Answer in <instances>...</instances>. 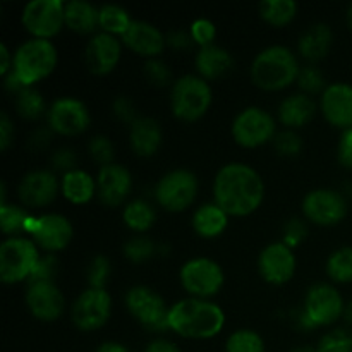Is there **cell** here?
I'll return each instance as SVG.
<instances>
[{
	"mask_svg": "<svg viewBox=\"0 0 352 352\" xmlns=\"http://www.w3.org/2000/svg\"><path fill=\"white\" fill-rule=\"evenodd\" d=\"M96 352H129V349L119 342H103Z\"/></svg>",
	"mask_w": 352,
	"mask_h": 352,
	"instance_id": "6f0895ef",
	"label": "cell"
},
{
	"mask_svg": "<svg viewBox=\"0 0 352 352\" xmlns=\"http://www.w3.org/2000/svg\"><path fill=\"white\" fill-rule=\"evenodd\" d=\"M120 41L124 47L148 60L158 58V55H162V52L167 47V38L164 36V33L146 21H133Z\"/></svg>",
	"mask_w": 352,
	"mask_h": 352,
	"instance_id": "603a6c76",
	"label": "cell"
},
{
	"mask_svg": "<svg viewBox=\"0 0 352 352\" xmlns=\"http://www.w3.org/2000/svg\"><path fill=\"white\" fill-rule=\"evenodd\" d=\"M76 164H78V157L69 148H60V150H57L52 155V167H54V170L67 174V172H72L78 168Z\"/></svg>",
	"mask_w": 352,
	"mask_h": 352,
	"instance_id": "681fc988",
	"label": "cell"
},
{
	"mask_svg": "<svg viewBox=\"0 0 352 352\" xmlns=\"http://www.w3.org/2000/svg\"><path fill=\"white\" fill-rule=\"evenodd\" d=\"M226 352H265V342L260 333L254 330L241 329L229 336Z\"/></svg>",
	"mask_w": 352,
	"mask_h": 352,
	"instance_id": "8d00e7d4",
	"label": "cell"
},
{
	"mask_svg": "<svg viewBox=\"0 0 352 352\" xmlns=\"http://www.w3.org/2000/svg\"><path fill=\"white\" fill-rule=\"evenodd\" d=\"M124 256L134 265H141L150 261L157 253V246L150 237L144 236H134L124 244Z\"/></svg>",
	"mask_w": 352,
	"mask_h": 352,
	"instance_id": "74e56055",
	"label": "cell"
},
{
	"mask_svg": "<svg viewBox=\"0 0 352 352\" xmlns=\"http://www.w3.org/2000/svg\"><path fill=\"white\" fill-rule=\"evenodd\" d=\"M296 85L299 86L301 93L305 95L313 96V95H323V91L327 89V82H325V76L322 74L318 67L315 65H306V67H301L298 76V81Z\"/></svg>",
	"mask_w": 352,
	"mask_h": 352,
	"instance_id": "ab89813d",
	"label": "cell"
},
{
	"mask_svg": "<svg viewBox=\"0 0 352 352\" xmlns=\"http://www.w3.org/2000/svg\"><path fill=\"white\" fill-rule=\"evenodd\" d=\"M26 306L31 315L40 322H55L64 315L65 299L54 282L28 284Z\"/></svg>",
	"mask_w": 352,
	"mask_h": 352,
	"instance_id": "d6986e66",
	"label": "cell"
},
{
	"mask_svg": "<svg viewBox=\"0 0 352 352\" xmlns=\"http://www.w3.org/2000/svg\"><path fill=\"white\" fill-rule=\"evenodd\" d=\"M133 191V175L126 167L110 164L100 167L96 175V195L105 206L116 208L127 199Z\"/></svg>",
	"mask_w": 352,
	"mask_h": 352,
	"instance_id": "44dd1931",
	"label": "cell"
},
{
	"mask_svg": "<svg viewBox=\"0 0 352 352\" xmlns=\"http://www.w3.org/2000/svg\"><path fill=\"white\" fill-rule=\"evenodd\" d=\"M14 141V124L7 112L0 113V148L2 151L9 150V146Z\"/></svg>",
	"mask_w": 352,
	"mask_h": 352,
	"instance_id": "816d5d0a",
	"label": "cell"
},
{
	"mask_svg": "<svg viewBox=\"0 0 352 352\" xmlns=\"http://www.w3.org/2000/svg\"><path fill=\"white\" fill-rule=\"evenodd\" d=\"M100 9L85 0L65 3V26L78 34H93L100 28Z\"/></svg>",
	"mask_w": 352,
	"mask_h": 352,
	"instance_id": "f546056e",
	"label": "cell"
},
{
	"mask_svg": "<svg viewBox=\"0 0 352 352\" xmlns=\"http://www.w3.org/2000/svg\"><path fill=\"white\" fill-rule=\"evenodd\" d=\"M88 153L93 162L100 164V167H105V165L113 164V157H116L112 141H110L107 136L91 138L88 143Z\"/></svg>",
	"mask_w": 352,
	"mask_h": 352,
	"instance_id": "b9f144b4",
	"label": "cell"
},
{
	"mask_svg": "<svg viewBox=\"0 0 352 352\" xmlns=\"http://www.w3.org/2000/svg\"><path fill=\"white\" fill-rule=\"evenodd\" d=\"M26 232L33 236L38 248L48 254L58 253L71 244L74 229L67 217L58 213H45L41 217H30Z\"/></svg>",
	"mask_w": 352,
	"mask_h": 352,
	"instance_id": "4fadbf2b",
	"label": "cell"
},
{
	"mask_svg": "<svg viewBox=\"0 0 352 352\" xmlns=\"http://www.w3.org/2000/svg\"><path fill=\"white\" fill-rule=\"evenodd\" d=\"M282 243L285 246H289L291 250H296V248L301 246V243H305V239L308 237V226L302 219H294L287 220L284 226V230H282Z\"/></svg>",
	"mask_w": 352,
	"mask_h": 352,
	"instance_id": "ee69618b",
	"label": "cell"
},
{
	"mask_svg": "<svg viewBox=\"0 0 352 352\" xmlns=\"http://www.w3.org/2000/svg\"><path fill=\"white\" fill-rule=\"evenodd\" d=\"M98 24L102 33L122 38L131 28V24H133V19H131L129 12L124 7L107 3V6L100 7Z\"/></svg>",
	"mask_w": 352,
	"mask_h": 352,
	"instance_id": "d6a6232c",
	"label": "cell"
},
{
	"mask_svg": "<svg viewBox=\"0 0 352 352\" xmlns=\"http://www.w3.org/2000/svg\"><path fill=\"white\" fill-rule=\"evenodd\" d=\"M226 327V313L208 299L186 298L170 306L168 329L184 339L206 340L219 336Z\"/></svg>",
	"mask_w": 352,
	"mask_h": 352,
	"instance_id": "7a4b0ae2",
	"label": "cell"
},
{
	"mask_svg": "<svg viewBox=\"0 0 352 352\" xmlns=\"http://www.w3.org/2000/svg\"><path fill=\"white\" fill-rule=\"evenodd\" d=\"M16 112L28 120L40 119L45 113L43 96L36 89L24 88L16 95Z\"/></svg>",
	"mask_w": 352,
	"mask_h": 352,
	"instance_id": "d590c367",
	"label": "cell"
},
{
	"mask_svg": "<svg viewBox=\"0 0 352 352\" xmlns=\"http://www.w3.org/2000/svg\"><path fill=\"white\" fill-rule=\"evenodd\" d=\"M316 116V103L305 93H296L282 100L278 105V120L285 129H301L308 126Z\"/></svg>",
	"mask_w": 352,
	"mask_h": 352,
	"instance_id": "d4e9b609",
	"label": "cell"
},
{
	"mask_svg": "<svg viewBox=\"0 0 352 352\" xmlns=\"http://www.w3.org/2000/svg\"><path fill=\"white\" fill-rule=\"evenodd\" d=\"M127 311L150 332H165L168 329V308L164 298L146 287V285H134L126 294Z\"/></svg>",
	"mask_w": 352,
	"mask_h": 352,
	"instance_id": "8fae6325",
	"label": "cell"
},
{
	"mask_svg": "<svg viewBox=\"0 0 352 352\" xmlns=\"http://www.w3.org/2000/svg\"><path fill=\"white\" fill-rule=\"evenodd\" d=\"M179 280L189 298L208 299L219 294L226 282L222 267L215 260L196 256L186 261L179 272Z\"/></svg>",
	"mask_w": 352,
	"mask_h": 352,
	"instance_id": "52a82bcc",
	"label": "cell"
},
{
	"mask_svg": "<svg viewBox=\"0 0 352 352\" xmlns=\"http://www.w3.org/2000/svg\"><path fill=\"white\" fill-rule=\"evenodd\" d=\"M337 158L339 164L347 170H352V129L344 131L337 146Z\"/></svg>",
	"mask_w": 352,
	"mask_h": 352,
	"instance_id": "f907efd6",
	"label": "cell"
},
{
	"mask_svg": "<svg viewBox=\"0 0 352 352\" xmlns=\"http://www.w3.org/2000/svg\"><path fill=\"white\" fill-rule=\"evenodd\" d=\"M157 213H155L153 206L144 199H134V201L127 203L124 208L122 220L133 232L143 234L153 227Z\"/></svg>",
	"mask_w": 352,
	"mask_h": 352,
	"instance_id": "1f68e13d",
	"label": "cell"
},
{
	"mask_svg": "<svg viewBox=\"0 0 352 352\" xmlns=\"http://www.w3.org/2000/svg\"><path fill=\"white\" fill-rule=\"evenodd\" d=\"M260 17L274 28H284L298 16V3L294 0H265L258 6Z\"/></svg>",
	"mask_w": 352,
	"mask_h": 352,
	"instance_id": "4dcf8cb0",
	"label": "cell"
},
{
	"mask_svg": "<svg viewBox=\"0 0 352 352\" xmlns=\"http://www.w3.org/2000/svg\"><path fill=\"white\" fill-rule=\"evenodd\" d=\"M47 120L52 133L74 138L88 129L91 117L88 107L81 100L64 96L52 103L47 112Z\"/></svg>",
	"mask_w": 352,
	"mask_h": 352,
	"instance_id": "2e32d148",
	"label": "cell"
},
{
	"mask_svg": "<svg viewBox=\"0 0 352 352\" xmlns=\"http://www.w3.org/2000/svg\"><path fill=\"white\" fill-rule=\"evenodd\" d=\"M347 210V199L336 189H313L302 199L305 219L322 227H332L342 222Z\"/></svg>",
	"mask_w": 352,
	"mask_h": 352,
	"instance_id": "9a60e30c",
	"label": "cell"
},
{
	"mask_svg": "<svg viewBox=\"0 0 352 352\" xmlns=\"http://www.w3.org/2000/svg\"><path fill=\"white\" fill-rule=\"evenodd\" d=\"M346 19H347V26H349V30L352 31V3L349 7H347V12H346Z\"/></svg>",
	"mask_w": 352,
	"mask_h": 352,
	"instance_id": "94428289",
	"label": "cell"
},
{
	"mask_svg": "<svg viewBox=\"0 0 352 352\" xmlns=\"http://www.w3.org/2000/svg\"><path fill=\"white\" fill-rule=\"evenodd\" d=\"M230 133L239 146L253 150L275 140L277 124L267 110L260 107H246L234 117Z\"/></svg>",
	"mask_w": 352,
	"mask_h": 352,
	"instance_id": "9c48e42d",
	"label": "cell"
},
{
	"mask_svg": "<svg viewBox=\"0 0 352 352\" xmlns=\"http://www.w3.org/2000/svg\"><path fill=\"white\" fill-rule=\"evenodd\" d=\"M289 352H316V349L311 346H301V347H294V349Z\"/></svg>",
	"mask_w": 352,
	"mask_h": 352,
	"instance_id": "91938a15",
	"label": "cell"
},
{
	"mask_svg": "<svg viewBox=\"0 0 352 352\" xmlns=\"http://www.w3.org/2000/svg\"><path fill=\"white\" fill-rule=\"evenodd\" d=\"M189 34H191L192 41H195L196 45H199V48H205L213 45V41H215L217 28L210 19H196L195 23L191 24Z\"/></svg>",
	"mask_w": 352,
	"mask_h": 352,
	"instance_id": "bcb514c9",
	"label": "cell"
},
{
	"mask_svg": "<svg viewBox=\"0 0 352 352\" xmlns=\"http://www.w3.org/2000/svg\"><path fill=\"white\" fill-rule=\"evenodd\" d=\"M164 133L158 120L151 117H140L133 126L129 127V144L131 150L138 157L150 158L160 150Z\"/></svg>",
	"mask_w": 352,
	"mask_h": 352,
	"instance_id": "cb8c5ba5",
	"label": "cell"
},
{
	"mask_svg": "<svg viewBox=\"0 0 352 352\" xmlns=\"http://www.w3.org/2000/svg\"><path fill=\"white\" fill-rule=\"evenodd\" d=\"M342 318L346 320V322L349 323V325H352V301L346 302V308H344V315H342Z\"/></svg>",
	"mask_w": 352,
	"mask_h": 352,
	"instance_id": "680465c9",
	"label": "cell"
},
{
	"mask_svg": "<svg viewBox=\"0 0 352 352\" xmlns=\"http://www.w3.org/2000/svg\"><path fill=\"white\" fill-rule=\"evenodd\" d=\"M327 275L336 284H351L352 282V248L344 246L333 251L325 265Z\"/></svg>",
	"mask_w": 352,
	"mask_h": 352,
	"instance_id": "836d02e7",
	"label": "cell"
},
{
	"mask_svg": "<svg viewBox=\"0 0 352 352\" xmlns=\"http://www.w3.org/2000/svg\"><path fill=\"white\" fill-rule=\"evenodd\" d=\"M265 199V182L248 164L232 162L217 172L213 179V203L229 217H248Z\"/></svg>",
	"mask_w": 352,
	"mask_h": 352,
	"instance_id": "6da1fadb",
	"label": "cell"
},
{
	"mask_svg": "<svg viewBox=\"0 0 352 352\" xmlns=\"http://www.w3.org/2000/svg\"><path fill=\"white\" fill-rule=\"evenodd\" d=\"M0 76L6 78L10 71H12V65H14V55H10L9 48H7L6 43H0Z\"/></svg>",
	"mask_w": 352,
	"mask_h": 352,
	"instance_id": "db71d44e",
	"label": "cell"
},
{
	"mask_svg": "<svg viewBox=\"0 0 352 352\" xmlns=\"http://www.w3.org/2000/svg\"><path fill=\"white\" fill-rule=\"evenodd\" d=\"M199 191L198 177L191 170L175 168L162 175L155 186V199L164 210L179 213L195 203Z\"/></svg>",
	"mask_w": 352,
	"mask_h": 352,
	"instance_id": "ba28073f",
	"label": "cell"
},
{
	"mask_svg": "<svg viewBox=\"0 0 352 352\" xmlns=\"http://www.w3.org/2000/svg\"><path fill=\"white\" fill-rule=\"evenodd\" d=\"M299 65L294 52L282 45L261 50L251 64V81L263 91H282L298 81Z\"/></svg>",
	"mask_w": 352,
	"mask_h": 352,
	"instance_id": "3957f363",
	"label": "cell"
},
{
	"mask_svg": "<svg viewBox=\"0 0 352 352\" xmlns=\"http://www.w3.org/2000/svg\"><path fill=\"white\" fill-rule=\"evenodd\" d=\"M21 23L33 38L52 40L65 26V2L33 0L23 7Z\"/></svg>",
	"mask_w": 352,
	"mask_h": 352,
	"instance_id": "30bf717a",
	"label": "cell"
},
{
	"mask_svg": "<svg viewBox=\"0 0 352 352\" xmlns=\"http://www.w3.org/2000/svg\"><path fill=\"white\" fill-rule=\"evenodd\" d=\"M320 110L327 122L339 129H352V86L333 82L320 96Z\"/></svg>",
	"mask_w": 352,
	"mask_h": 352,
	"instance_id": "7402d4cb",
	"label": "cell"
},
{
	"mask_svg": "<svg viewBox=\"0 0 352 352\" xmlns=\"http://www.w3.org/2000/svg\"><path fill=\"white\" fill-rule=\"evenodd\" d=\"M30 217L31 215H28L23 206L9 205V203L0 206V227H2L3 236L17 237L21 232H26Z\"/></svg>",
	"mask_w": 352,
	"mask_h": 352,
	"instance_id": "e575fe53",
	"label": "cell"
},
{
	"mask_svg": "<svg viewBox=\"0 0 352 352\" xmlns=\"http://www.w3.org/2000/svg\"><path fill=\"white\" fill-rule=\"evenodd\" d=\"M298 268L294 250L284 243H272L260 253L258 272L261 278L270 285H284L292 280Z\"/></svg>",
	"mask_w": 352,
	"mask_h": 352,
	"instance_id": "e0dca14e",
	"label": "cell"
},
{
	"mask_svg": "<svg viewBox=\"0 0 352 352\" xmlns=\"http://www.w3.org/2000/svg\"><path fill=\"white\" fill-rule=\"evenodd\" d=\"M333 43V33L332 28L325 23H316L309 26L305 33L301 34L298 41V54L301 55L305 60L320 62L329 55L330 48Z\"/></svg>",
	"mask_w": 352,
	"mask_h": 352,
	"instance_id": "4316f807",
	"label": "cell"
},
{
	"mask_svg": "<svg viewBox=\"0 0 352 352\" xmlns=\"http://www.w3.org/2000/svg\"><path fill=\"white\" fill-rule=\"evenodd\" d=\"M50 141V131L48 129H38L36 133L31 136L30 143L33 144L34 148H45V144Z\"/></svg>",
	"mask_w": 352,
	"mask_h": 352,
	"instance_id": "9f6ffc18",
	"label": "cell"
},
{
	"mask_svg": "<svg viewBox=\"0 0 352 352\" xmlns=\"http://www.w3.org/2000/svg\"><path fill=\"white\" fill-rule=\"evenodd\" d=\"M112 315V296L107 289L88 287L78 296L71 308L72 323L82 332L102 329Z\"/></svg>",
	"mask_w": 352,
	"mask_h": 352,
	"instance_id": "7c38bea8",
	"label": "cell"
},
{
	"mask_svg": "<svg viewBox=\"0 0 352 352\" xmlns=\"http://www.w3.org/2000/svg\"><path fill=\"white\" fill-rule=\"evenodd\" d=\"M144 76L151 85L158 86V88H165L172 82L170 67L160 58H151L144 64Z\"/></svg>",
	"mask_w": 352,
	"mask_h": 352,
	"instance_id": "f6af8a7d",
	"label": "cell"
},
{
	"mask_svg": "<svg viewBox=\"0 0 352 352\" xmlns=\"http://www.w3.org/2000/svg\"><path fill=\"white\" fill-rule=\"evenodd\" d=\"M60 192L72 205H86L96 195V181L88 172L76 168L64 174L60 181Z\"/></svg>",
	"mask_w": 352,
	"mask_h": 352,
	"instance_id": "f1b7e54d",
	"label": "cell"
},
{
	"mask_svg": "<svg viewBox=\"0 0 352 352\" xmlns=\"http://www.w3.org/2000/svg\"><path fill=\"white\" fill-rule=\"evenodd\" d=\"M60 182L52 170H33L23 175L17 186V196L28 208H45L57 199Z\"/></svg>",
	"mask_w": 352,
	"mask_h": 352,
	"instance_id": "ac0fdd59",
	"label": "cell"
},
{
	"mask_svg": "<svg viewBox=\"0 0 352 352\" xmlns=\"http://www.w3.org/2000/svg\"><path fill=\"white\" fill-rule=\"evenodd\" d=\"M41 260L36 243L28 237H7L0 244V278L12 285L28 282Z\"/></svg>",
	"mask_w": 352,
	"mask_h": 352,
	"instance_id": "8992f818",
	"label": "cell"
},
{
	"mask_svg": "<svg viewBox=\"0 0 352 352\" xmlns=\"http://www.w3.org/2000/svg\"><path fill=\"white\" fill-rule=\"evenodd\" d=\"M344 308H346V302H344L342 294L333 285L322 282L309 287L302 313L309 320L313 329H320V327L333 325L337 320L342 318Z\"/></svg>",
	"mask_w": 352,
	"mask_h": 352,
	"instance_id": "5bb4252c",
	"label": "cell"
},
{
	"mask_svg": "<svg viewBox=\"0 0 352 352\" xmlns=\"http://www.w3.org/2000/svg\"><path fill=\"white\" fill-rule=\"evenodd\" d=\"M55 272H57V260H55L54 254H47V256H41V260L38 261L36 268H34L33 275L28 280V284H36V282H54Z\"/></svg>",
	"mask_w": 352,
	"mask_h": 352,
	"instance_id": "7dc6e473",
	"label": "cell"
},
{
	"mask_svg": "<svg viewBox=\"0 0 352 352\" xmlns=\"http://www.w3.org/2000/svg\"><path fill=\"white\" fill-rule=\"evenodd\" d=\"M112 110H113V116H116L120 122L127 124L129 127L140 119L136 107H134V103L131 102L127 96H117L112 103Z\"/></svg>",
	"mask_w": 352,
	"mask_h": 352,
	"instance_id": "c3c4849f",
	"label": "cell"
},
{
	"mask_svg": "<svg viewBox=\"0 0 352 352\" xmlns=\"http://www.w3.org/2000/svg\"><path fill=\"white\" fill-rule=\"evenodd\" d=\"M110 272H112V267H110L109 258L103 256V254H98V256L93 258L88 267L89 287L105 289L107 282L110 278Z\"/></svg>",
	"mask_w": 352,
	"mask_h": 352,
	"instance_id": "7bdbcfd3",
	"label": "cell"
},
{
	"mask_svg": "<svg viewBox=\"0 0 352 352\" xmlns=\"http://www.w3.org/2000/svg\"><path fill=\"white\" fill-rule=\"evenodd\" d=\"M213 93L208 81L195 74H186L174 81L170 89V109L182 122H198L212 107Z\"/></svg>",
	"mask_w": 352,
	"mask_h": 352,
	"instance_id": "5b68a950",
	"label": "cell"
},
{
	"mask_svg": "<svg viewBox=\"0 0 352 352\" xmlns=\"http://www.w3.org/2000/svg\"><path fill=\"white\" fill-rule=\"evenodd\" d=\"M274 146L275 151H277L280 157L294 158L298 157V155H301L305 143H302V138L299 136L296 131L285 129L282 131V133H277V136H275L274 140Z\"/></svg>",
	"mask_w": 352,
	"mask_h": 352,
	"instance_id": "60d3db41",
	"label": "cell"
},
{
	"mask_svg": "<svg viewBox=\"0 0 352 352\" xmlns=\"http://www.w3.org/2000/svg\"><path fill=\"white\" fill-rule=\"evenodd\" d=\"M143 352H181L175 344H172L170 340H165V339H157L153 342H150L146 346V349Z\"/></svg>",
	"mask_w": 352,
	"mask_h": 352,
	"instance_id": "11a10c76",
	"label": "cell"
},
{
	"mask_svg": "<svg viewBox=\"0 0 352 352\" xmlns=\"http://www.w3.org/2000/svg\"><path fill=\"white\" fill-rule=\"evenodd\" d=\"M165 38H167L168 47L175 48V50H184V48H189L192 43H195L191 38V34L184 33V31H181V30L170 31V33H168Z\"/></svg>",
	"mask_w": 352,
	"mask_h": 352,
	"instance_id": "f5cc1de1",
	"label": "cell"
},
{
	"mask_svg": "<svg viewBox=\"0 0 352 352\" xmlns=\"http://www.w3.org/2000/svg\"><path fill=\"white\" fill-rule=\"evenodd\" d=\"M195 65L199 78H203L205 81H215L232 71L234 58L226 48L219 47V45H210V47L199 48Z\"/></svg>",
	"mask_w": 352,
	"mask_h": 352,
	"instance_id": "484cf974",
	"label": "cell"
},
{
	"mask_svg": "<svg viewBox=\"0 0 352 352\" xmlns=\"http://www.w3.org/2000/svg\"><path fill=\"white\" fill-rule=\"evenodd\" d=\"M58 62V52L50 40H31L24 41L14 54L12 74L24 88H31L48 78L55 71Z\"/></svg>",
	"mask_w": 352,
	"mask_h": 352,
	"instance_id": "277c9868",
	"label": "cell"
},
{
	"mask_svg": "<svg viewBox=\"0 0 352 352\" xmlns=\"http://www.w3.org/2000/svg\"><path fill=\"white\" fill-rule=\"evenodd\" d=\"M315 349L316 352H352V330H330L318 340Z\"/></svg>",
	"mask_w": 352,
	"mask_h": 352,
	"instance_id": "f35d334b",
	"label": "cell"
},
{
	"mask_svg": "<svg viewBox=\"0 0 352 352\" xmlns=\"http://www.w3.org/2000/svg\"><path fill=\"white\" fill-rule=\"evenodd\" d=\"M191 226L203 239H215L226 232L229 226V215L217 203H205L192 213Z\"/></svg>",
	"mask_w": 352,
	"mask_h": 352,
	"instance_id": "83f0119b",
	"label": "cell"
},
{
	"mask_svg": "<svg viewBox=\"0 0 352 352\" xmlns=\"http://www.w3.org/2000/svg\"><path fill=\"white\" fill-rule=\"evenodd\" d=\"M122 41L107 33L93 34L85 50V64L95 76H107L119 65Z\"/></svg>",
	"mask_w": 352,
	"mask_h": 352,
	"instance_id": "ffe728a7",
	"label": "cell"
}]
</instances>
